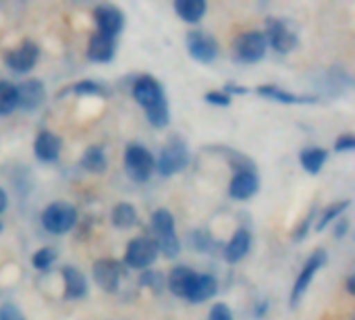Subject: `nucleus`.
Instances as JSON below:
<instances>
[{
  "instance_id": "nucleus-1",
  "label": "nucleus",
  "mask_w": 355,
  "mask_h": 320,
  "mask_svg": "<svg viewBox=\"0 0 355 320\" xmlns=\"http://www.w3.org/2000/svg\"><path fill=\"white\" fill-rule=\"evenodd\" d=\"M150 227H152V239L158 246L160 256L173 260L181 254V239L177 233V221L175 214L168 208H156L150 217Z\"/></svg>"
},
{
  "instance_id": "nucleus-2",
  "label": "nucleus",
  "mask_w": 355,
  "mask_h": 320,
  "mask_svg": "<svg viewBox=\"0 0 355 320\" xmlns=\"http://www.w3.org/2000/svg\"><path fill=\"white\" fill-rule=\"evenodd\" d=\"M189 162H191V152L187 142L179 135H173L156 156V173L160 177H175L183 173L189 167Z\"/></svg>"
},
{
  "instance_id": "nucleus-3",
  "label": "nucleus",
  "mask_w": 355,
  "mask_h": 320,
  "mask_svg": "<svg viewBox=\"0 0 355 320\" xmlns=\"http://www.w3.org/2000/svg\"><path fill=\"white\" fill-rule=\"evenodd\" d=\"M123 169L133 183H146L156 173V156L148 146L133 142L125 148Z\"/></svg>"
},
{
  "instance_id": "nucleus-4",
  "label": "nucleus",
  "mask_w": 355,
  "mask_h": 320,
  "mask_svg": "<svg viewBox=\"0 0 355 320\" xmlns=\"http://www.w3.org/2000/svg\"><path fill=\"white\" fill-rule=\"evenodd\" d=\"M77 219H79L77 208L73 204H69V202H62V200L50 202L40 214V223L50 235H67V233H71L75 229V225H77Z\"/></svg>"
},
{
  "instance_id": "nucleus-5",
  "label": "nucleus",
  "mask_w": 355,
  "mask_h": 320,
  "mask_svg": "<svg viewBox=\"0 0 355 320\" xmlns=\"http://www.w3.org/2000/svg\"><path fill=\"white\" fill-rule=\"evenodd\" d=\"M327 262H329V252L324 248H316L308 256V260L304 262V267H302V271H300V275H297V279H295V283L291 287V296H289V306L291 308H297L302 304V300L306 298L314 277L327 267Z\"/></svg>"
},
{
  "instance_id": "nucleus-6",
  "label": "nucleus",
  "mask_w": 355,
  "mask_h": 320,
  "mask_svg": "<svg viewBox=\"0 0 355 320\" xmlns=\"http://www.w3.org/2000/svg\"><path fill=\"white\" fill-rule=\"evenodd\" d=\"M264 37L268 48H272L279 54H289L300 46V35L295 31V27L281 17H268L266 19V27H264Z\"/></svg>"
},
{
  "instance_id": "nucleus-7",
  "label": "nucleus",
  "mask_w": 355,
  "mask_h": 320,
  "mask_svg": "<svg viewBox=\"0 0 355 320\" xmlns=\"http://www.w3.org/2000/svg\"><path fill=\"white\" fill-rule=\"evenodd\" d=\"M268 52L266 37L260 29H248L233 40V58L243 65L260 62Z\"/></svg>"
},
{
  "instance_id": "nucleus-8",
  "label": "nucleus",
  "mask_w": 355,
  "mask_h": 320,
  "mask_svg": "<svg viewBox=\"0 0 355 320\" xmlns=\"http://www.w3.org/2000/svg\"><path fill=\"white\" fill-rule=\"evenodd\" d=\"M160 252L152 235H137L133 237L125 248V260L123 267H129L133 271H146L152 269V264L158 260Z\"/></svg>"
},
{
  "instance_id": "nucleus-9",
  "label": "nucleus",
  "mask_w": 355,
  "mask_h": 320,
  "mask_svg": "<svg viewBox=\"0 0 355 320\" xmlns=\"http://www.w3.org/2000/svg\"><path fill=\"white\" fill-rule=\"evenodd\" d=\"M2 60L8 71H12L17 75H27L35 69V65L40 60V46L31 40H25L19 46L6 50Z\"/></svg>"
},
{
  "instance_id": "nucleus-10",
  "label": "nucleus",
  "mask_w": 355,
  "mask_h": 320,
  "mask_svg": "<svg viewBox=\"0 0 355 320\" xmlns=\"http://www.w3.org/2000/svg\"><path fill=\"white\" fill-rule=\"evenodd\" d=\"M185 48L189 52V56L202 65H210L218 58V42L212 33L204 31V29H191L185 35Z\"/></svg>"
},
{
  "instance_id": "nucleus-11",
  "label": "nucleus",
  "mask_w": 355,
  "mask_h": 320,
  "mask_svg": "<svg viewBox=\"0 0 355 320\" xmlns=\"http://www.w3.org/2000/svg\"><path fill=\"white\" fill-rule=\"evenodd\" d=\"M131 96L146 112L160 106V104H164V102H168L162 83L152 75H139L131 85Z\"/></svg>"
},
{
  "instance_id": "nucleus-12",
  "label": "nucleus",
  "mask_w": 355,
  "mask_h": 320,
  "mask_svg": "<svg viewBox=\"0 0 355 320\" xmlns=\"http://www.w3.org/2000/svg\"><path fill=\"white\" fill-rule=\"evenodd\" d=\"M92 279L104 294H116L123 279V262L116 258H100L92 267Z\"/></svg>"
},
{
  "instance_id": "nucleus-13",
  "label": "nucleus",
  "mask_w": 355,
  "mask_h": 320,
  "mask_svg": "<svg viewBox=\"0 0 355 320\" xmlns=\"http://www.w3.org/2000/svg\"><path fill=\"white\" fill-rule=\"evenodd\" d=\"M92 17H94V23H96V31H100L104 35H110L114 40L125 29V12L116 4H110V2L98 4L94 8Z\"/></svg>"
},
{
  "instance_id": "nucleus-14",
  "label": "nucleus",
  "mask_w": 355,
  "mask_h": 320,
  "mask_svg": "<svg viewBox=\"0 0 355 320\" xmlns=\"http://www.w3.org/2000/svg\"><path fill=\"white\" fill-rule=\"evenodd\" d=\"M260 192V175L256 169H241L235 171L229 181V196L237 202L252 200Z\"/></svg>"
},
{
  "instance_id": "nucleus-15",
  "label": "nucleus",
  "mask_w": 355,
  "mask_h": 320,
  "mask_svg": "<svg viewBox=\"0 0 355 320\" xmlns=\"http://www.w3.org/2000/svg\"><path fill=\"white\" fill-rule=\"evenodd\" d=\"M15 85H17L19 108L27 110V112H33L40 106H44V102L48 98V92H46V85H44L42 79H23L21 83H15Z\"/></svg>"
},
{
  "instance_id": "nucleus-16",
  "label": "nucleus",
  "mask_w": 355,
  "mask_h": 320,
  "mask_svg": "<svg viewBox=\"0 0 355 320\" xmlns=\"http://www.w3.org/2000/svg\"><path fill=\"white\" fill-rule=\"evenodd\" d=\"M62 152V140L50 129H40L33 140V156L40 162H56Z\"/></svg>"
},
{
  "instance_id": "nucleus-17",
  "label": "nucleus",
  "mask_w": 355,
  "mask_h": 320,
  "mask_svg": "<svg viewBox=\"0 0 355 320\" xmlns=\"http://www.w3.org/2000/svg\"><path fill=\"white\" fill-rule=\"evenodd\" d=\"M62 298L67 302H77V300H83L87 296V277L83 275V271H79L77 267L73 264H67L62 267Z\"/></svg>"
},
{
  "instance_id": "nucleus-18",
  "label": "nucleus",
  "mask_w": 355,
  "mask_h": 320,
  "mask_svg": "<svg viewBox=\"0 0 355 320\" xmlns=\"http://www.w3.org/2000/svg\"><path fill=\"white\" fill-rule=\"evenodd\" d=\"M256 94L266 98V100H272V102H281V104H289V106H304V104H318V96H306V94H293V92H287L275 83H264L260 87H256Z\"/></svg>"
},
{
  "instance_id": "nucleus-19",
  "label": "nucleus",
  "mask_w": 355,
  "mask_h": 320,
  "mask_svg": "<svg viewBox=\"0 0 355 320\" xmlns=\"http://www.w3.org/2000/svg\"><path fill=\"white\" fill-rule=\"evenodd\" d=\"M87 58L92 62H98V65H106L114 58L116 54V40L110 37V35H104L100 31H94L89 35V42H87V50H85Z\"/></svg>"
},
{
  "instance_id": "nucleus-20",
  "label": "nucleus",
  "mask_w": 355,
  "mask_h": 320,
  "mask_svg": "<svg viewBox=\"0 0 355 320\" xmlns=\"http://www.w3.org/2000/svg\"><path fill=\"white\" fill-rule=\"evenodd\" d=\"M252 242H254V237H252L250 229L239 227V229L233 233V237H231V239L225 244V248H223V258H225V262H229V264H239V262L250 254Z\"/></svg>"
},
{
  "instance_id": "nucleus-21",
  "label": "nucleus",
  "mask_w": 355,
  "mask_h": 320,
  "mask_svg": "<svg viewBox=\"0 0 355 320\" xmlns=\"http://www.w3.org/2000/svg\"><path fill=\"white\" fill-rule=\"evenodd\" d=\"M216 294H218V279L210 273H198L185 300L189 304L200 306V304H206L212 298H216Z\"/></svg>"
},
{
  "instance_id": "nucleus-22",
  "label": "nucleus",
  "mask_w": 355,
  "mask_h": 320,
  "mask_svg": "<svg viewBox=\"0 0 355 320\" xmlns=\"http://www.w3.org/2000/svg\"><path fill=\"white\" fill-rule=\"evenodd\" d=\"M196 275H198V273H196L193 269L185 267V264L173 267L171 273L166 275V289H168L173 296L185 300L187 294H189V289H191V285H193V281H196Z\"/></svg>"
},
{
  "instance_id": "nucleus-23",
  "label": "nucleus",
  "mask_w": 355,
  "mask_h": 320,
  "mask_svg": "<svg viewBox=\"0 0 355 320\" xmlns=\"http://www.w3.org/2000/svg\"><path fill=\"white\" fill-rule=\"evenodd\" d=\"M79 167L89 173V175H102L108 171V156H106V150L104 146L100 144H94V146H87L79 158Z\"/></svg>"
},
{
  "instance_id": "nucleus-24",
  "label": "nucleus",
  "mask_w": 355,
  "mask_h": 320,
  "mask_svg": "<svg viewBox=\"0 0 355 320\" xmlns=\"http://www.w3.org/2000/svg\"><path fill=\"white\" fill-rule=\"evenodd\" d=\"M329 160V150L322 146H308L300 150V165L310 175H320Z\"/></svg>"
},
{
  "instance_id": "nucleus-25",
  "label": "nucleus",
  "mask_w": 355,
  "mask_h": 320,
  "mask_svg": "<svg viewBox=\"0 0 355 320\" xmlns=\"http://www.w3.org/2000/svg\"><path fill=\"white\" fill-rule=\"evenodd\" d=\"M173 6H175L177 17L189 25H198L204 19V15L208 12L206 0H175Z\"/></svg>"
},
{
  "instance_id": "nucleus-26",
  "label": "nucleus",
  "mask_w": 355,
  "mask_h": 320,
  "mask_svg": "<svg viewBox=\"0 0 355 320\" xmlns=\"http://www.w3.org/2000/svg\"><path fill=\"white\" fill-rule=\"evenodd\" d=\"M352 208V200H337V202H331L327 208L318 210V217H316V223H314V231L322 233L331 223H335L337 219L345 217V212Z\"/></svg>"
},
{
  "instance_id": "nucleus-27",
  "label": "nucleus",
  "mask_w": 355,
  "mask_h": 320,
  "mask_svg": "<svg viewBox=\"0 0 355 320\" xmlns=\"http://www.w3.org/2000/svg\"><path fill=\"white\" fill-rule=\"evenodd\" d=\"M110 223H112V227H116L121 231L135 227L137 225V210H135V206L129 204V202L114 204L112 210H110Z\"/></svg>"
},
{
  "instance_id": "nucleus-28",
  "label": "nucleus",
  "mask_w": 355,
  "mask_h": 320,
  "mask_svg": "<svg viewBox=\"0 0 355 320\" xmlns=\"http://www.w3.org/2000/svg\"><path fill=\"white\" fill-rule=\"evenodd\" d=\"M17 108V85L8 79H0V117H10Z\"/></svg>"
},
{
  "instance_id": "nucleus-29",
  "label": "nucleus",
  "mask_w": 355,
  "mask_h": 320,
  "mask_svg": "<svg viewBox=\"0 0 355 320\" xmlns=\"http://www.w3.org/2000/svg\"><path fill=\"white\" fill-rule=\"evenodd\" d=\"M56 260H58L56 248L44 246V248H40V250L33 252V256H31V267H33L37 273H48V271L56 264Z\"/></svg>"
},
{
  "instance_id": "nucleus-30",
  "label": "nucleus",
  "mask_w": 355,
  "mask_h": 320,
  "mask_svg": "<svg viewBox=\"0 0 355 320\" xmlns=\"http://www.w3.org/2000/svg\"><path fill=\"white\" fill-rule=\"evenodd\" d=\"M139 285L152 294H162L166 289V275L158 269H146L139 275Z\"/></svg>"
},
{
  "instance_id": "nucleus-31",
  "label": "nucleus",
  "mask_w": 355,
  "mask_h": 320,
  "mask_svg": "<svg viewBox=\"0 0 355 320\" xmlns=\"http://www.w3.org/2000/svg\"><path fill=\"white\" fill-rule=\"evenodd\" d=\"M67 92L77 94V96H102V94H104V87H102L98 81H94V79H81V81L73 83L71 87H67L62 94H67ZM62 94H60V96H62Z\"/></svg>"
},
{
  "instance_id": "nucleus-32",
  "label": "nucleus",
  "mask_w": 355,
  "mask_h": 320,
  "mask_svg": "<svg viewBox=\"0 0 355 320\" xmlns=\"http://www.w3.org/2000/svg\"><path fill=\"white\" fill-rule=\"evenodd\" d=\"M146 119H148V123H150L154 129H164V127H168V123H171V108H168V102H164V104H160V106L148 110V112H146Z\"/></svg>"
},
{
  "instance_id": "nucleus-33",
  "label": "nucleus",
  "mask_w": 355,
  "mask_h": 320,
  "mask_svg": "<svg viewBox=\"0 0 355 320\" xmlns=\"http://www.w3.org/2000/svg\"><path fill=\"white\" fill-rule=\"evenodd\" d=\"M316 217H318V206H314L302 221H300V225L295 227V231H293V242H304L306 237H308V233L312 231V227H314V223H316Z\"/></svg>"
},
{
  "instance_id": "nucleus-34",
  "label": "nucleus",
  "mask_w": 355,
  "mask_h": 320,
  "mask_svg": "<svg viewBox=\"0 0 355 320\" xmlns=\"http://www.w3.org/2000/svg\"><path fill=\"white\" fill-rule=\"evenodd\" d=\"M189 242L198 252H212V246H214V239L204 231H193L189 235Z\"/></svg>"
},
{
  "instance_id": "nucleus-35",
  "label": "nucleus",
  "mask_w": 355,
  "mask_h": 320,
  "mask_svg": "<svg viewBox=\"0 0 355 320\" xmlns=\"http://www.w3.org/2000/svg\"><path fill=\"white\" fill-rule=\"evenodd\" d=\"M206 320H235V319H233V310H231V306H229V304H225V302H216V304H212V306H210V310H208V319Z\"/></svg>"
},
{
  "instance_id": "nucleus-36",
  "label": "nucleus",
  "mask_w": 355,
  "mask_h": 320,
  "mask_svg": "<svg viewBox=\"0 0 355 320\" xmlns=\"http://www.w3.org/2000/svg\"><path fill=\"white\" fill-rule=\"evenodd\" d=\"M204 100H206L208 104L220 106V108H227V106H231V102H233V98L227 96L223 90H210V92H206V94H204Z\"/></svg>"
},
{
  "instance_id": "nucleus-37",
  "label": "nucleus",
  "mask_w": 355,
  "mask_h": 320,
  "mask_svg": "<svg viewBox=\"0 0 355 320\" xmlns=\"http://www.w3.org/2000/svg\"><path fill=\"white\" fill-rule=\"evenodd\" d=\"M333 150L335 152H339V154H349V152H354L355 150V135L354 133H341L337 140H335V144H333Z\"/></svg>"
},
{
  "instance_id": "nucleus-38",
  "label": "nucleus",
  "mask_w": 355,
  "mask_h": 320,
  "mask_svg": "<svg viewBox=\"0 0 355 320\" xmlns=\"http://www.w3.org/2000/svg\"><path fill=\"white\" fill-rule=\"evenodd\" d=\"M0 320H25V314L17 304L6 302L0 306Z\"/></svg>"
},
{
  "instance_id": "nucleus-39",
  "label": "nucleus",
  "mask_w": 355,
  "mask_h": 320,
  "mask_svg": "<svg viewBox=\"0 0 355 320\" xmlns=\"http://www.w3.org/2000/svg\"><path fill=\"white\" fill-rule=\"evenodd\" d=\"M335 223H337V225H335V239H343V237H347L349 227H352L349 219H347V217H341V219H337Z\"/></svg>"
},
{
  "instance_id": "nucleus-40",
  "label": "nucleus",
  "mask_w": 355,
  "mask_h": 320,
  "mask_svg": "<svg viewBox=\"0 0 355 320\" xmlns=\"http://www.w3.org/2000/svg\"><path fill=\"white\" fill-rule=\"evenodd\" d=\"M223 92H225L227 96L235 98V96H245V94H248L250 90H248L245 85H239V83H235V81H229V83H225Z\"/></svg>"
},
{
  "instance_id": "nucleus-41",
  "label": "nucleus",
  "mask_w": 355,
  "mask_h": 320,
  "mask_svg": "<svg viewBox=\"0 0 355 320\" xmlns=\"http://www.w3.org/2000/svg\"><path fill=\"white\" fill-rule=\"evenodd\" d=\"M268 310H270V302H268V300H260V302H256V306H254V319L262 320L266 314H268Z\"/></svg>"
},
{
  "instance_id": "nucleus-42",
  "label": "nucleus",
  "mask_w": 355,
  "mask_h": 320,
  "mask_svg": "<svg viewBox=\"0 0 355 320\" xmlns=\"http://www.w3.org/2000/svg\"><path fill=\"white\" fill-rule=\"evenodd\" d=\"M6 208H8V196H6V192L0 187V214L6 212Z\"/></svg>"
},
{
  "instance_id": "nucleus-43",
  "label": "nucleus",
  "mask_w": 355,
  "mask_h": 320,
  "mask_svg": "<svg viewBox=\"0 0 355 320\" xmlns=\"http://www.w3.org/2000/svg\"><path fill=\"white\" fill-rule=\"evenodd\" d=\"M345 289H347L349 296H355V275H349V277L345 279Z\"/></svg>"
},
{
  "instance_id": "nucleus-44",
  "label": "nucleus",
  "mask_w": 355,
  "mask_h": 320,
  "mask_svg": "<svg viewBox=\"0 0 355 320\" xmlns=\"http://www.w3.org/2000/svg\"><path fill=\"white\" fill-rule=\"evenodd\" d=\"M4 231V225H2V221H0V233Z\"/></svg>"
}]
</instances>
